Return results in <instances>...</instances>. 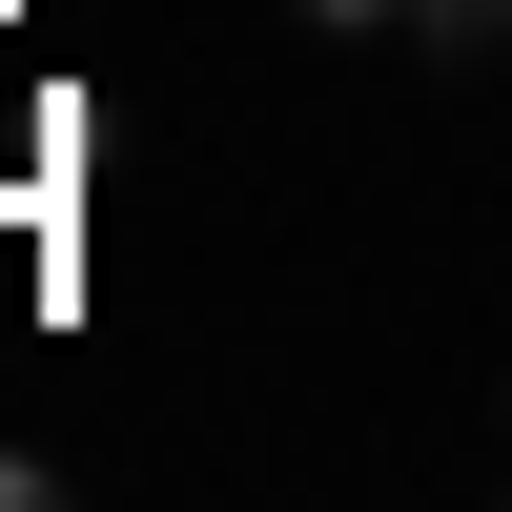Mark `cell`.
I'll use <instances>...</instances> for the list:
<instances>
[{
    "label": "cell",
    "instance_id": "6da1fadb",
    "mask_svg": "<svg viewBox=\"0 0 512 512\" xmlns=\"http://www.w3.org/2000/svg\"><path fill=\"white\" fill-rule=\"evenodd\" d=\"M512 21V0H410V41H431V62H451V41H492Z\"/></svg>",
    "mask_w": 512,
    "mask_h": 512
},
{
    "label": "cell",
    "instance_id": "7a4b0ae2",
    "mask_svg": "<svg viewBox=\"0 0 512 512\" xmlns=\"http://www.w3.org/2000/svg\"><path fill=\"white\" fill-rule=\"evenodd\" d=\"M328 21H410V0H328Z\"/></svg>",
    "mask_w": 512,
    "mask_h": 512
}]
</instances>
